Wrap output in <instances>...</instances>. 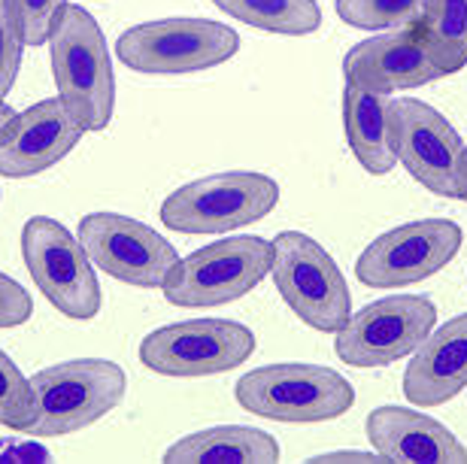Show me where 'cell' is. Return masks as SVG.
<instances>
[{
    "mask_svg": "<svg viewBox=\"0 0 467 464\" xmlns=\"http://www.w3.org/2000/svg\"><path fill=\"white\" fill-rule=\"evenodd\" d=\"M0 461H52V452L36 440H0Z\"/></svg>",
    "mask_w": 467,
    "mask_h": 464,
    "instance_id": "cell-27",
    "label": "cell"
},
{
    "mask_svg": "<svg viewBox=\"0 0 467 464\" xmlns=\"http://www.w3.org/2000/svg\"><path fill=\"white\" fill-rule=\"evenodd\" d=\"M25 46H43L52 36L55 18L61 15L64 0H6Z\"/></svg>",
    "mask_w": 467,
    "mask_h": 464,
    "instance_id": "cell-24",
    "label": "cell"
},
{
    "mask_svg": "<svg viewBox=\"0 0 467 464\" xmlns=\"http://www.w3.org/2000/svg\"><path fill=\"white\" fill-rule=\"evenodd\" d=\"M425 0H337V15L361 31H407L422 22Z\"/></svg>",
    "mask_w": 467,
    "mask_h": 464,
    "instance_id": "cell-22",
    "label": "cell"
},
{
    "mask_svg": "<svg viewBox=\"0 0 467 464\" xmlns=\"http://www.w3.org/2000/svg\"><path fill=\"white\" fill-rule=\"evenodd\" d=\"M437 325V307L422 294H391L352 313L337 331V356L352 367L395 365L425 343Z\"/></svg>",
    "mask_w": 467,
    "mask_h": 464,
    "instance_id": "cell-11",
    "label": "cell"
},
{
    "mask_svg": "<svg viewBox=\"0 0 467 464\" xmlns=\"http://www.w3.org/2000/svg\"><path fill=\"white\" fill-rule=\"evenodd\" d=\"M368 440L386 461L467 464L464 443L446 425L407 407H377L368 416Z\"/></svg>",
    "mask_w": 467,
    "mask_h": 464,
    "instance_id": "cell-16",
    "label": "cell"
},
{
    "mask_svg": "<svg viewBox=\"0 0 467 464\" xmlns=\"http://www.w3.org/2000/svg\"><path fill=\"white\" fill-rule=\"evenodd\" d=\"M462 240V228L450 219L407 222L364 249L355 276L370 289H404L441 273L459 255Z\"/></svg>",
    "mask_w": 467,
    "mask_h": 464,
    "instance_id": "cell-12",
    "label": "cell"
},
{
    "mask_svg": "<svg viewBox=\"0 0 467 464\" xmlns=\"http://www.w3.org/2000/svg\"><path fill=\"white\" fill-rule=\"evenodd\" d=\"M31 416H34L31 383L13 365V358L6 352H0V425L25 431Z\"/></svg>",
    "mask_w": 467,
    "mask_h": 464,
    "instance_id": "cell-23",
    "label": "cell"
},
{
    "mask_svg": "<svg viewBox=\"0 0 467 464\" xmlns=\"http://www.w3.org/2000/svg\"><path fill=\"white\" fill-rule=\"evenodd\" d=\"M16 119V109L13 107H6L4 100H0V137H4V131L9 128V122Z\"/></svg>",
    "mask_w": 467,
    "mask_h": 464,
    "instance_id": "cell-29",
    "label": "cell"
},
{
    "mask_svg": "<svg viewBox=\"0 0 467 464\" xmlns=\"http://www.w3.org/2000/svg\"><path fill=\"white\" fill-rule=\"evenodd\" d=\"M222 13L267 34L304 36L319 31L322 9L316 0H213Z\"/></svg>",
    "mask_w": 467,
    "mask_h": 464,
    "instance_id": "cell-20",
    "label": "cell"
},
{
    "mask_svg": "<svg viewBox=\"0 0 467 464\" xmlns=\"http://www.w3.org/2000/svg\"><path fill=\"white\" fill-rule=\"evenodd\" d=\"M310 461H386L379 456L377 449L373 452H325V456H316V459H310Z\"/></svg>",
    "mask_w": 467,
    "mask_h": 464,
    "instance_id": "cell-28",
    "label": "cell"
},
{
    "mask_svg": "<svg viewBox=\"0 0 467 464\" xmlns=\"http://www.w3.org/2000/svg\"><path fill=\"white\" fill-rule=\"evenodd\" d=\"M86 128L61 98L40 100L18 113L0 137V176L25 180L49 170L73 152Z\"/></svg>",
    "mask_w": 467,
    "mask_h": 464,
    "instance_id": "cell-14",
    "label": "cell"
},
{
    "mask_svg": "<svg viewBox=\"0 0 467 464\" xmlns=\"http://www.w3.org/2000/svg\"><path fill=\"white\" fill-rule=\"evenodd\" d=\"M343 73H347V82H358V86L379 91V95L419 88L446 77L434 55L428 52V43L419 34V27L391 31L358 43L343 58Z\"/></svg>",
    "mask_w": 467,
    "mask_h": 464,
    "instance_id": "cell-15",
    "label": "cell"
},
{
    "mask_svg": "<svg viewBox=\"0 0 467 464\" xmlns=\"http://www.w3.org/2000/svg\"><path fill=\"white\" fill-rule=\"evenodd\" d=\"M343 128H347L349 150L370 176H386L395 170V125H391L389 95L370 91L358 82L343 88Z\"/></svg>",
    "mask_w": 467,
    "mask_h": 464,
    "instance_id": "cell-18",
    "label": "cell"
},
{
    "mask_svg": "<svg viewBox=\"0 0 467 464\" xmlns=\"http://www.w3.org/2000/svg\"><path fill=\"white\" fill-rule=\"evenodd\" d=\"M234 397L270 422H328L352 410L355 388L331 367L283 361L240 376Z\"/></svg>",
    "mask_w": 467,
    "mask_h": 464,
    "instance_id": "cell-3",
    "label": "cell"
},
{
    "mask_svg": "<svg viewBox=\"0 0 467 464\" xmlns=\"http://www.w3.org/2000/svg\"><path fill=\"white\" fill-rule=\"evenodd\" d=\"M255 352V334L228 319H192L146 334L140 361L161 376H210L240 367Z\"/></svg>",
    "mask_w": 467,
    "mask_h": 464,
    "instance_id": "cell-10",
    "label": "cell"
},
{
    "mask_svg": "<svg viewBox=\"0 0 467 464\" xmlns=\"http://www.w3.org/2000/svg\"><path fill=\"white\" fill-rule=\"evenodd\" d=\"M274 267V243L261 237H228L180 258L164 283L173 307L203 310L240 301Z\"/></svg>",
    "mask_w": 467,
    "mask_h": 464,
    "instance_id": "cell-5",
    "label": "cell"
},
{
    "mask_svg": "<svg viewBox=\"0 0 467 464\" xmlns=\"http://www.w3.org/2000/svg\"><path fill=\"white\" fill-rule=\"evenodd\" d=\"M398 161L441 198L467 201V146L434 107L413 98L391 104Z\"/></svg>",
    "mask_w": 467,
    "mask_h": 464,
    "instance_id": "cell-9",
    "label": "cell"
},
{
    "mask_svg": "<svg viewBox=\"0 0 467 464\" xmlns=\"http://www.w3.org/2000/svg\"><path fill=\"white\" fill-rule=\"evenodd\" d=\"M34 416L27 422V438H61L82 431L125 397V370L107 358L61 361L34 374L31 379Z\"/></svg>",
    "mask_w": 467,
    "mask_h": 464,
    "instance_id": "cell-2",
    "label": "cell"
},
{
    "mask_svg": "<svg viewBox=\"0 0 467 464\" xmlns=\"http://www.w3.org/2000/svg\"><path fill=\"white\" fill-rule=\"evenodd\" d=\"M22 31H18L9 4L0 0V100L16 86L18 67H22Z\"/></svg>",
    "mask_w": 467,
    "mask_h": 464,
    "instance_id": "cell-25",
    "label": "cell"
},
{
    "mask_svg": "<svg viewBox=\"0 0 467 464\" xmlns=\"http://www.w3.org/2000/svg\"><path fill=\"white\" fill-rule=\"evenodd\" d=\"M276 289L292 313L316 331L337 334L352 315L349 285L337 262L325 253L322 243L301 231H283L274 240Z\"/></svg>",
    "mask_w": 467,
    "mask_h": 464,
    "instance_id": "cell-7",
    "label": "cell"
},
{
    "mask_svg": "<svg viewBox=\"0 0 467 464\" xmlns=\"http://www.w3.org/2000/svg\"><path fill=\"white\" fill-rule=\"evenodd\" d=\"M79 243L91 264L137 289H164L180 264L176 249L155 228L119 212H88L79 219Z\"/></svg>",
    "mask_w": 467,
    "mask_h": 464,
    "instance_id": "cell-13",
    "label": "cell"
},
{
    "mask_svg": "<svg viewBox=\"0 0 467 464\" xmlns=\"http://www.w3.org/2000/svg\"><path fill=\"white\" fill-rule=\"evenodd\" d=\"M467 388V313L431 331L404 374V395L419 407H441Z\"/></svg>",
    "mask_w": 467,
    "mask_h": 464,
    "instance_id": "cell-17",
    "label": "cell"
},
{
    "mask_svg": "<svg viewBox=\"0 0 467 464\" xmlns=\"http://www.w3.org/2000/svg\"><path fill=\"white\" fill-rule=\"evenodd\" d=\"M425 36L428 52L441 70L459 73L467 64V0H425L422 22L416 25Z\"/></svg>",
    "mask_w": 467,
    "mask_h": 464,
    "instance_id": "cell-21",
    "label": "cell"
},
{
    "mask_svg": "<svg viewBox=\"0 0 467 464\" xmlns=\"http://www.w3.org/2000/svg\"><path fill=\"white\" fill-rule=\"evenodd\" d=\"M240 49L234 27L210 18H161L128 27L116 55L130 70L149 77H180L231 61Z\"/></svg>",
    "mask_w": 467,
    "mask_h": 464,
    "instance_id": "cell-4",
    "label": "cell"
},
{
    "mask_svg": "<svg viewBox=\"0 0 467 464\" xmlns=\"http://www.w3.org/2000/svg\"><path fill=\"white\" fill-rule=\"evenodd\" d=\"M279 185L265 173L231 170L176 189L161 203V222L180 234H225L274 212Z\"/></svg>",
    "mask_w": 467,
    "mask_h": 464,
    "instance_id": "cell-6",
    "label": "cell"
},
{
    "mask_svg": "<svg viewBox=\"0 0 467 464\" xmlns=\"http://www.w3.org/2000/svg\"><path fill=\"white\" fill-rule=\"evenodd\" d=\"M52 73L70 113L86 131H104L113 122L116 77L104 31L88 9L64 4L52 27Z\"/></svg>",
    "mask_w": 467,
    "mask_h": 464,
    "instance_id": "cell-1",
    "label": "cell"
},
{
    "mask_svg": "<svg viewBox=\"0 0 467 464\" xmlns=\"http://www.w3.org/2000/svg\"><path fill=\"white\" fill-rule=\"evenodd\" d=\"M34 313V301L13 276L0 273V328H16L25 325Z\"/></svg>",
    "mask_w": 467,
    "mask_h": 464,
    "instance_id": "cell-26",
    "label": "cell"
},
{
    "mask_svg": "<svg viewBox=\"0 0 467 464\" xmlns=\"http://www.w3.org/2000/svg\"><path fill=\"white\" fill-rule=\"evenodd\" d=\"M22 255L36 289L58 313L79 322L100 313V283L91 258L61 222L49 216L27 219L22 228Z\"/></svg>",
    "mask_w": 467,
    "mask_h": 464,
    "instance_id": "cell-8",
    "label": "cell"
},
{
    "mask_svg": "<svg viewBox=\"0 0 467 464\" xmlns=\"http://www.w3.org/2000/svg\"><path fill=\"white\" fill-rule=\"evenodd\" d=\"M164 461H210V464H274L279 461V443L267 431L246 425H216V428L189 434L164 452Z\"/></svg>",
    "mask_w": 467,
    "mask_h": 464,
    "instance_id": "cell-19",
    "label": "cell"
}]
</instances>
